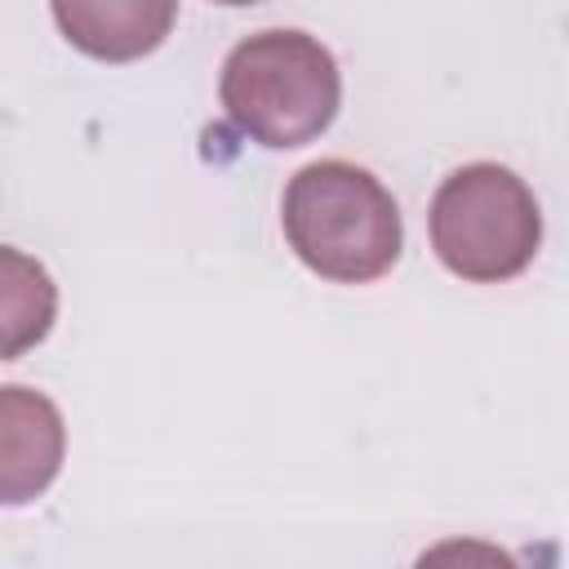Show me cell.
<instances>
[{
	"mask_svg": "<svg viewBox=\"0 0 569 569\" xmlns=\"http://www.w3.org/2000/svg\"><path fill=\"white\" fill-rule=\"evenodd\" d=\"M58 31L98 62H138L164 44L178 0H49Z\"/></svg>",
	"mask_w": 569,
	"mask_h": 569,
	"instance_id": "obj_5",
	"label": "cell"
},
{
	"mask_svg": "<svg viewBox=\"0 0 569 569\" xmlns=\"http://www.w3.org/2000/svg\"><path fill=\"white\" fill-rule=\"evenodd\" d=\"M213 4H258V0H213Z\"/></svg>",
	"mask_w": 569,
	"mask_h": 569,
	"instance_id": "obj_7",
	"label": "cell"
},
{
	"mask_svg": "<svg viewBox=\"0 0 569 569\" xmlns=\"http://www.w3.org/2000/svg\"><path fill=\"white\" fill-rule=\"evenodd\" d=\"M67 422L36 387H0V507L36 502L62 471Z\"/></svg>",
	"mask_w": 569,
	"mask_h": 569,
	"instance_id": "obj_4",
	"label": "cell"
},
{
	"mask_svg": "<svg viewBox=\"0 0 569 569\" xmlns=\"http://www.w3.org/2000/svg\"><path fill=\"white\" fill-rule=\"evenodd\" d=\"M280 227L302 267L333 284H369L405 249L396 196L351 160L302 164L284 187Z\"/></svg>",
	"mask_w": 569,
	"mask_h": 569,
	"instance_id": "obj_1",
	"label": "cell"
},
{
	"mask_svg": "<svg viewBox=\"0 0 569 569\" xmlns=\"http://www.w3.org/2000/svg\"><path fill=\"white\" fill-rule=\"evenodd\" d=\"M218 98L244 138L289 151L307 147L333 124L342 107V71L316 36L271 27L227 53Z\"/></svg>",
	"mask_w": 569,
	"mask_h": 569,
	"instance_id": "obj_2",
	"label": "cell"
},
{
	"mask_svg": "<svg viewBox=\"0 0 569 569\" xmlns=\"http://www.w3.org/2000/svg\"><path fill=\"white\" fill-rule=\"evenodd\" d=\"M58 320V284L22 249L0 244V360H18L49 338Z\"/></svg>",
	"mask_w": 569,
	"mask_h": 569,
	"instance_id": "obj_6",
	"label": "cell"
},
{
	"mask_svg": "<svg viewBox=\"0 0 569 569\" xmlns=\"http://www.w3.org/2000/svg\"><path fill=\"white\" fill-rule=\"evenodd\" d=\"M431 249L471 284L516 280L542 244V209L520 173L480 160L453 169L431 196Z\"/></svg>",
	"mask_w": 569,
	"mask_h": 569,
	"instance_id": "obj_3",
	"label": "cell"
}]
</instances>
